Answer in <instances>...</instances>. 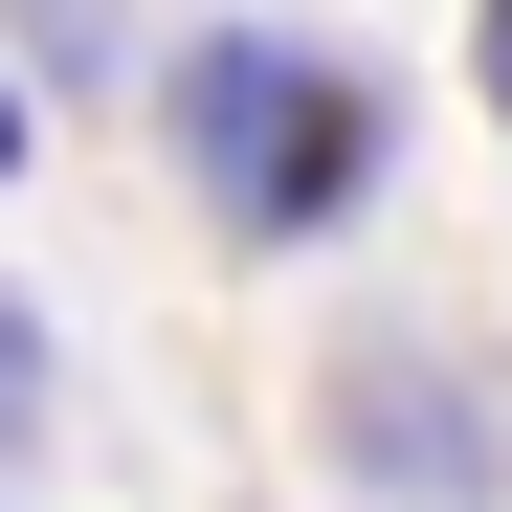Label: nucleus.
Here are the masks:
<instances>
[{"label": "nucleus", "mask_w": 512, "mask_h": 512, "mask_svg": "<svg viewBox=\"0 0 512 512\" xmlns=\"http://www.w3.org/2000/svg\"><path fill=\"white\" fill-rule=\"evenodd\" d=\"M156 112H179V179L223 201V245H334L379 201V156H401V112L334 45H290V23H201Z\"/></svg>", "instance_id": "f257e3e1"}, {"label": "nucleus", "mask_w": 512, "mask_h": 512, "mask_svg": "<svg viewBox=\"0 0 512 512\" xmlns=\"http://www.w3.org/2000/svg\"><path fill=\"white\" fill-rule=\"evenodd\" d=\"M0 179H23V90H0Z\"/></svg>", "instance_id": "20e7f679"}, {"label": "nucleus", "mask_w": 512, "mask_h": 512, "mask_svg": "<svg viewBox=\"0 0 512 512\" xmlns=\"http://www.w3.org/2000/svg\"><path fill=\"white\" fill-rule=\"evenodd\" d=\"M468 90H490V134H512V0H468Z\"/></svg>", "instance_id": "7ed1b4c3"}, {"label": "nucleus", "mask_w": 512, "mask_h": 512, "mask_svg": "<svg viewBox=\"0 0 512 512\" xmlns=\"http://www.w3.org/2000/svg\"><path fill=\"white\" fill-rule=\"evenodd\" d=\"M45 423H67V379H45V312L0 290V512L45 490Z\"/></svg>", "instance_id": "f03ea898"}]
</instances>
